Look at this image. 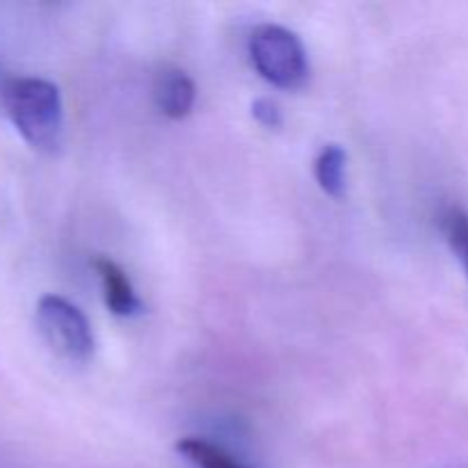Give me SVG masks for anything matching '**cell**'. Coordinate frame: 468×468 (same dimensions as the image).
Segmentation results:
<instances>
[{
  "instance_id": "277c9868",
  "label": "cell",
  "mask_w": 468,
  "mask_h": 468,
  "mask_svg": "<svg viewBox=\"0 0 468 468\" xmlns=\"http://www.w3.org/2000/svg\"><path fill=\"white\" fill-rule=\"evenodd\" d=\"M197 99V87L192 78L181 69H163L155 78V101L160 112L169 119H183L190 114Z\"/></svg>"
},
{
  "instance_id": "7a4b0ae2",
  "label": "cell",
  "mask_w": 468,
  "mask_h": 468,
  "mask_svg": "<svg viewBox=\"0 0 468 468\" xmlns=\"http://www.w3.org/2000/svg\"><path fill=\"white\" fill-rule=\"evenodd\" d=\"M250 58L256 71L282 90H297L309 76L304 44L282 26H261L250 37Z\"/></svg>"
},
{
  "instance_id": "ba28073f",
  "label": "cell",
  "mask_w": 468,
  "mask_h": 468,
  "mask_svg": "<svg viewBox=\"0 0 468 468\" xmlns=\"http://www.w3.org/2000/svg\"><path fill=\"white\" fill-rule=\"evenodd\" d=\"M443 233L448 245L457 254L460 263L464 265L468 277V213L462 208H451L443 215Z\"/></svg>"
},
{
  "instance_id": "8992f818",
  "label": "cell",
  "mask_w": 468,
  "mask_h": 468,
  "mask_svg": "<svg viewBox=\"0 0 468 468\" xmlns=\"http://www.w3.org/2000/svg\"><path fill=\"white\" fill-rule=\"evenodd\" d=\"M176 451L178 455H183V460L190 462L195 468H247L240 462L233 460L227 451H222L215 443L206 441V439H181L176 443Z\"/></svg>"
},
{
  "instance_id": "5b68a950",
  "label": "cell",
  "mask_w": 468,
  "mask_h": 468,
  "mask_svg": "<svg viewBox=\"0 0 468 468\" xmlns=\"http://www.w3.org/2000/svg\"><path fill=\"white\" fill-rule=\"evenodd\" d=\"M94 268L99 272L101 283H103V295L108 309L114 315H123V318L126 315H135L142 309V304L137 300L135 288H133L126 272L110 259H96Z\"/></svg>"
},
{
  "instance_id": "9c48e42d",
  "label": "cell",
  "mask_w": 468,
  "mask_h": 468,
  "mask_svg": "<svg viewBox=\"0 0 468 468\" xmlns=\"http://www.w3.org/2000/svg\"><path fill=\"white\" fill-rule=\"evenodd\" d=\"M251 112H254V117L259 119L265 128L282 126V110H279V105L274 103V101H270V99L254 101V105H251Z\"/></svg>"
},
{
  "instance_id": "6da1fadb",
  "label": "cell",
  "mask_w": 468,
  "mask_h": 468,
  "mask_svg": "<svg viewBox=\"0 0 468 468\" xmlns=\"http://www.w3.org/2000/svg\"><path fill=\"white\" fill-rule=\"evenodd\" d=\"M5 108L18 135L39 151H55L62 142V96L46 78L21 76L5 85Z\"/></svg>"
},
{
  "instance_id": "52a82bcc",
  "label": "cell",
  "mask_w": 468,
  "mask_h": 468,
  "mask_svg": "<svg viewBox=\"0 0 468 468\" xmlns=\"http://www.w3.org/2000/svg\"><path fill=\"white\" fill-rule=\"evenodd\" d=\"M346 151L338 144H327L315 158V178L327 195L341 197L346 190Z\"/></svg>"
},
{
  "instance_id": "3957f363",
  "label": "cell",
  "mask_w": 468,
  "mask_h": 468,
  "mask_svg": "<svg viewBox=\"0 0 468 468\" xmlns=\"http://www.w3.org/2000/svg\"><path fill=\"white\" fill-rule=\"evenodd\" d=\"M37 327L46 346L71 364H85L94 355V334L85 314L59 295H44L37 302Z\"/></svg>"
}]
</instances>
